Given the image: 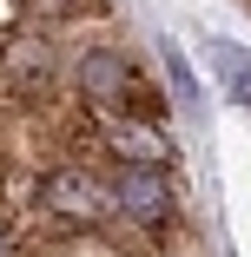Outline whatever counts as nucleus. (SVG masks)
<instances>
[{"instance_id": "nucleus-6", "label": "nucleus", "mask_w": 251, "mask_h": 257, "mask_svg": "<svg viewBox=\"0 0 251 257\" xmlns=\"http://www.w3.org/2000/svg\"><path fill=\"white\" fill-rule=\"evenodd\" d=\"M0 257H20V244H14V231H7V218H0Z\"/></svg>"}, {"instance_id": "nucleus-2", "label": "nucleus", "mask_w": 251, "mask_h": 257, "mask_svg": "<svg viewBox=\"0 0 251 257\" xmlns=\"http://www.w3.org/2000/svg\"><path fill=\"white\" fill-rule=\"evenodd\" d=\"M106 178H113V198H119V218L132 231H152L159 237L179 218V185L165 178V165H113Z\"/></svg>"}, {"instance_id": "nucleus-4", "label": "nucleus", "mask_w": 251, "mask_h": 257, "mask_svg": "<svg viewBox=\"0 0 251 257\" xmlns=\"http://www.w3.org/2000/svg\"><path fill=\"white\" fill-rule=\"evenodd\" d=\"M218 73H225V92L238 106H251V53L244 46H218Z\"/></svg>"}, {"instance_id": "nucleus-1", "label": "nucleus", "mask_w": 251, "mask_h": 257, "mask_svg": "<svg viewBox=\"0 0 251 257\" xmlns=\"http://www.w3.org/2000/svg\"><path fill=\"white\" fill-rule=\"evenodd\" d=\"M73 99L86 112H119V119H145V125H165V92L145 79L119 46L106 40H86L79 53H73Z\"/></svg>"}, {"instance_id": "nucleus-5", "label": "nucleus", "mask_w": 251, "mask_h": 257, "mask_svg": "<svg viewBox=\"0 0 251 257\" xmlns=\"http://www.w3.org/2000/svg\"><path fill=\"white\" fill-rule=\"evenodd\" d=\"M159 60H165V79H172V99H198V86H192V73H185V60L172 53V46H159Z\"/></svg>"}, {"instance_id": "nucleus-3", "label": "nucleus", "mask_w": 251, "mask_h": 257, "mask_svg": "<svg viewBox=\"0 0 251 257\" xmlns=\"http://www.w3.org/2000/svg\"><path fill=\"white\" fill-rule=\"evenodd\" d=\"M93 139H99V152H106L113 165H172V159H179V139H172L165 125L119 119V112L99 119V125H93Z\"/></svg>"}]
</instances>
